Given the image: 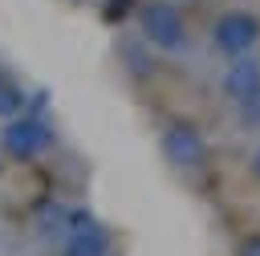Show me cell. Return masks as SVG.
<instances>
[{
	"label": "cell",
	"instance_id": "5b68a950",
	"mask_svg": "<svg viewBox=\"0 0 260 256\" xmlns=\"http://www.w3.org/2000/svg\"><path fill=\"white\" fill-rule=\"evenodd\" d=\"M223 93L232 98V102H244V98H252L256 89H260V61L256 57H232V65H228V73H223Z\"/></svg>",
	"mask_w": 260,
	"mask_h": 256
},
{
	"label": "cell",
	"instance_id": "3957f363",
	"mask_svg": "<svg viewBox=\"0 0 260 256\" xmlns=\"http://www.w3.org/2000/svg\"><path fill=\"white\" fill-rule=\"evenodd\" d=\"M158 146H162V154H167V163H171L175 171H195V167H203V158H207V142H203V134H199L195 126H187V122H171V126H162Z\"/></svg>",
	"mask_w": 260,
	"mask_h": 256
},
{
	"label": "cell",
	"instance_id": "277c9868",
	"mask_svg": "<svg viewBox=\"0 0 260 256\" xmlns=\"http://www.w3.org/2000/svg\"><path fill=\"white\" fill-rule=\"evenodd\" d=\"M211 37H215V49L219 53L248 57V49H256V41H260V20L252 12H244V8H232V12H223L215 20V33Z\"/></svg>",
	"mask_w": 260,
	"mask_h": 256
},
{
	"label": "cell",
	"instance_id": "9c48e42d",
	"mask_svg": "<svg viewBox=\"0 0 260 256\" xmlns=\"http://www.w3.org/2000/svg\"><path fill=\"white\" fill-rule=\"evenodd\" d=\"M240 256H260V236H248L240 244Z\"/></svg>",
	"mask_w": 260,
	"mask_h": 256
},
{
	"label": "cell",
	"instance_id": "7a4b0ae2",
	"mask_svg": "<svg viewBox=\"0 0 260 256\" xmlns=\"http://www.w3.org/2000/svg\"><path fill=\"white\" fill-rule=\"evenodd\" d=\"M49 146V126L37 118V114H16V118H4V130H0V150L8 158H37V150Z\"/></svg>",
	"mask_w": 260,
	"mask_h": 256
},
{
	"label": "cell",
	"instance_id": "ba28073f",
	"mask_svg": "<svg viewBox=\"0 0 260 256\" xmlns=\"http://www.w3.org/2000/svg\"><path fill=\"white\" fill-rule=\"evenodd\" d=\"M240 110H244V122H248V126H260V89H256L252 98H244Z\"/></svg>",
	"mask_w": 260,
	"mask_h": 256
},
{
	"label": "cell",
	"instance_id": "8992f818",
	"mask_svg": "<svg viewBox=\"0 0 260 256\" xmlns=\"http://www.w3.org/2000/svg\"><path fill=\"white\" fill-rule=\"evenodd\" d=\"M61 256H110V236H106L98 223L81 219V228H73V232H69V240H65V252H61Z\"/></svg>",
	"mask_w": 260,
	"mask_h": 256
},
{
	"label": "cell",
	"instance_id": "52a82bcc",
	"mask_svg": "<svg viewBox=\"0 0 260 256\" xmlns=\"http://www.w3.org/2000/svg\"><path fill=\"white\" fill-rule=\"evenodd\" d=\"M20 106H24V93L12 81H0V118H16Z\"/></svg>",
	"mask_w": 260,
	"mask_h": 256
},
{
	"label": "cell",
	"instance_id": "30bf717a",
	"mask_svg": "<svg viewBox=\"0 0 260 256\" xmlns=\"http://www.w3.org/2000/svg\"><path fill=\"white\" fill-rule=\"evenodd\" d=\"M252 171H256V175H260V150H256V154H252Z\"/></svg>",
	"mask_w": 260,
	"mask_h": 256
},
{
	"label": "cell",
	"instance_id": "6da1fadb",
	"mask_svg": "<svg viewBox=\"0 0 260 256\" xmlns=\"http://www.w3.org/2000/svg\"><path fill=\"white\" fill-rule=\"evenodd\" d=\"M138 33L150 41V45H158V49H167V53H183L187 49V20H183V12L171 4V0H146L142 8H138Z\"/></svg>",
	"mask_w": 260,
	"mask_h": 256
}]
</instances>
